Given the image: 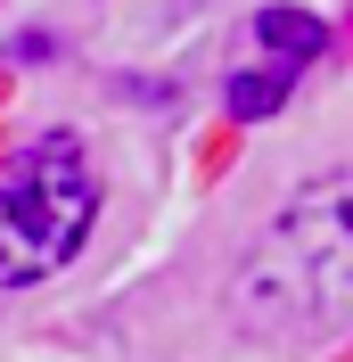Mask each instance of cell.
Listing matches in <instances>:
<instances>
[{"label": "cell", "instance_id": "cell-1", "mask_svg": "<svg viewBox=\"0 0 353 362\" xmlns=\"http://www.w3.org/2000/svg\"><path fill=\"white\" fill-rule=\"evenodd\" d=\"M353 313V173L296 189L239 272V321L263 338H304Z\"/></svg>", "mask_w": 353, "mask_h": 362}, {"label": "cell", "instance_id": "cell-2", "mask_svg": "<svg viewBox=\"0 0 353 362\" xmlns=\"http://www.w3.org/2000/svg\"><path fill=\"white\" fill-rule=\"evenodd\" d=\"M90 214H99V173L83 165V140L74 132L25 140L0 173V288L74 264V247L90 239Z\"/></svg>", "mask_w": 353, "mask_h": 362}, {"label": "cell", "instance_id": "cell-3", "mask_svg": "<svg viewBox=\"0 0 353 362\" xmlns=\"http://www.w3.org/2000/svg\"><path fill=\"white\" fill-rule=\"evenodd\" d=\"M255 33H263L271 58H296V66H312V58L329 49V25L304 17V8H263V17H255Z\"/></svg>", "mask_w": 353, "mask_h": 362}, {"label": "cell", "instance_id": "cell-4", "mask_svg": "<svg viewBox=\"0 0 353 362\" xmlns=\"http://www.w3.org/2000/svg\"><path fill=\"white\" fill-rule=\"evenodd\" d=\"M296 74H304L296 58H271L263 74H230V115H239V124H263L287 90H296Z\"/></svg>", "mask_w": 353, "mask_h": 362}]
</instances>
